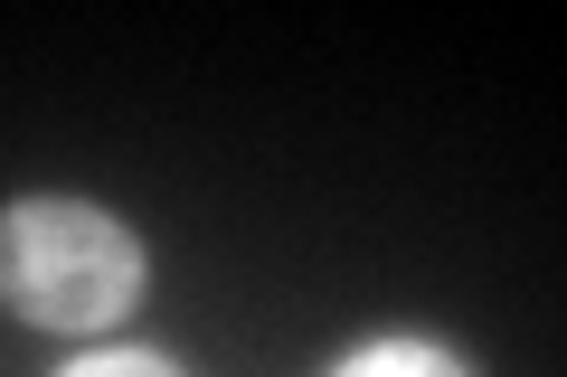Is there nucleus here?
Wrapping results in <instances>:
<instances>
[{"label":"nucleus","mask_w":567,"mask_h":377,"mask_svg":"<svg viewBox=\"0 0 567 377\" xmlns=\"http://www.w3.org/2000/svg\"><path fill=\"white\" fill-rule=\"evenodd\" d=\"M58 377H189L171 349H152V339H114V349H85V358H66Z\"/></svg>","instance_id":"nucleus-3"},{"label":"nucleus","mask_w":567,"mask_h":377,"mask_svg":"<svg viewBox=\"0 0 567 377\" xmlns=\"http://www.w3.org/2000/svg\"><path fill=\"white\" fill-rule=\"evenodd\" d=\"M331 377H473V358L435 331H379V339H350Z\"/></svg>","instance_id":"nucleus-2"},{"label":"nucleus","mask_w":567,"mask_h":377,"mask_svg":"<svg viewBox=\"0 0 567 377\" xmlns=\"http://www.w3.org/2000/svg\"><path fill=\"white\" fill-rule=\"evenodd\" d=\"M142 283H152V255L104 199L29 189L0 208V312L10 321L85 339V331H114L142 302Z\"/></svg>","instance_id":"nucleus-1"}]
</instances>
